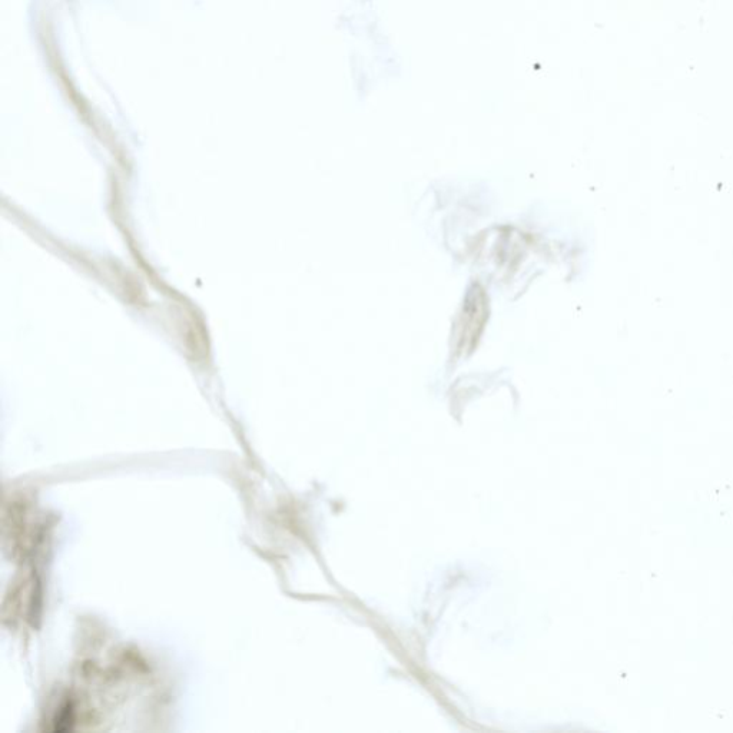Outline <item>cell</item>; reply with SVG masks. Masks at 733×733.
Returning <instances> with one entry per match:
<instances>
[{
    "label": "cell",
    "mask_w": 733,
    "mask_h": 733,
    "mask_svg": "<svg viewBox=\"0 0 733 733\" xmlns=\"http://www.w3.org/2000/svg\"><path fill=\"white\" fill-rule=\"evenodd\" d=\"M484 321H486V295L479 287H474L472 293L467 297L466 305L463 308V315L457 325V350H470L480 336Z\"/></svg>",
    "instance_id": "obj_1"
}]
</instances>
